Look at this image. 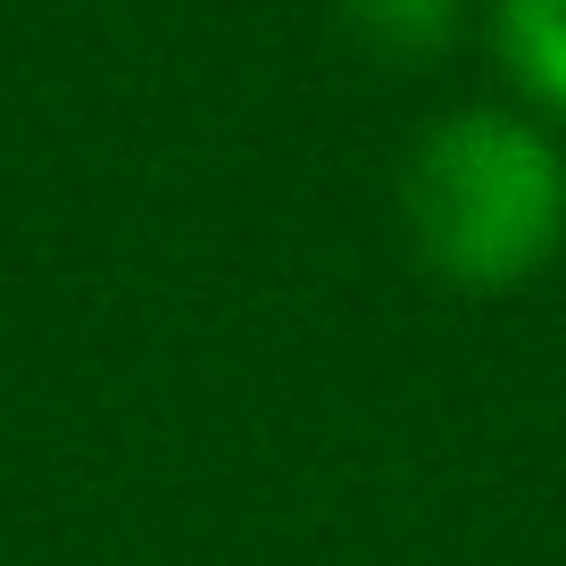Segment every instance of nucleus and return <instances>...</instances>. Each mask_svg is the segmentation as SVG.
Here are the masks:
<instances>
[{
	"mask_svg": "<svg viewBox=\"0 0 566 566\" xmlns=\"http://www.w3.org/2000/svg\"><path fill=\"white\" fill-rule=\"evenodd\" d=\"M417 259L459 292H516L566 242V159L509 108H459L424 125L400 176Z\"/></svg>",
	"mask_w": 566,
	"mask_h": 566,
	"instance_id": "1",
	"label": "nucleus"
},
{
	"mask_svg": "<svg viewBox=\"0 0 566 566\" xmlns=\"http://www.w3.org/2000/svg\"><path fill=\"white\" fill-rule=\"evenodd\" d=\"M492 42H500V67H509L549 117H566V0H500Z\"/></svg>",
	"mask_w": 566,
	"mask_h": 566,
	"instance_id": "2",
	"label": "nucleus"
},
{
	"mask_svg": "<svg viewBox=\"0 0 566 566\" xmlns=\"http://www.w3.org/2000/svg\"><path fill=\"white\" fill-rule=\"evenodd\" d=\"M342 18H350L367 42H384V51L424 59V51H442V42H450L459 0H342Z\"/></svg>",
	"mask_w": 566,
	"mask_h": 566,
	"instance_id": "3",
	"label": "nucleus"
}]
</instances>
